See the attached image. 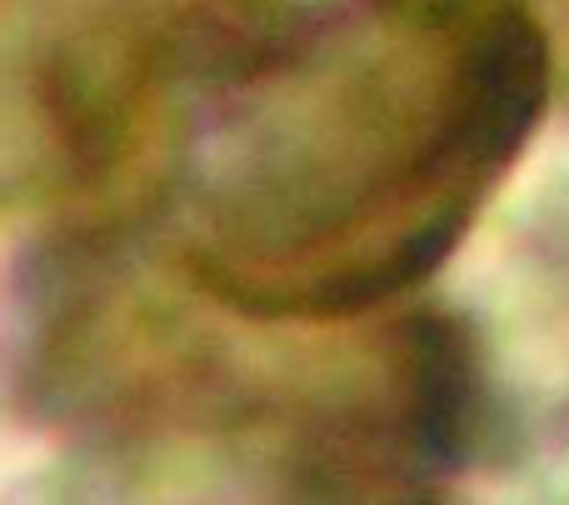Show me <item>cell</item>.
Returning a JSON list of instances; mask_svg holds the SVG:
<instances>
[{
  "instance_id": "3",
  "label": "cell",
  "mask_w": 569,
  "mask_h": 505,
  "mask_svg": "<svg viewBox=\"0 0 569 505\" xmlns=\"http://www.w3.org/2000/svg\"><path fill=\"white\" fill-rule=\"evenodd\" d=\"M515 6L545 30V40L555 50V66H560V80H565L569 76V0H515Z\"/></svg>"
},
{
  "instance_id": "1",
  "label": "cell",
  "mask_w": 569,
  "mask_h": 505,
  "mask_svg": "<svg viewBox=\"0 0 569 505\" xmlns=\"http://www.w3.org/2000/svg\"><path fill=\"white\" fill-rule=\"evenodd\" d=\"M555 86L515 0H375L236 56L180 146V270L266 320L395 310L500 190Z\"/></svg>"
},
{
  "instance_id": "2",
  "label": "cell",
  "mask_w": 569,
  "mask_h": 505,
  "mask_svg": "<svg viewBox=\"0 0 569 505\" xmlns=\"http://www.w3.org/2000/svg\"><path fill=\"white\" fill-rule=\"evenodd\" d=\"M360 6H375V0H190L200 36L226 60L305 36L315 26H330V20L350 16Z\"/></svg>"
}]
</instances>
